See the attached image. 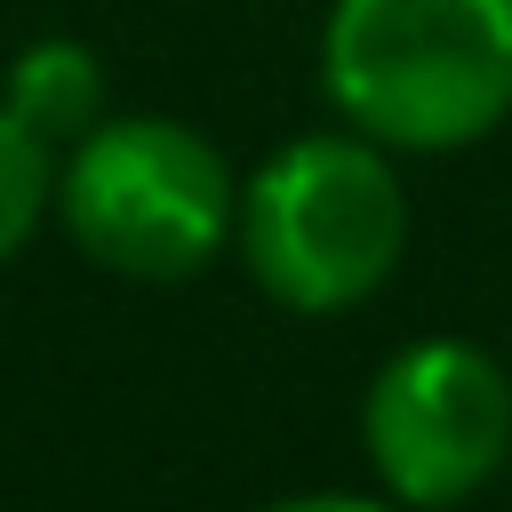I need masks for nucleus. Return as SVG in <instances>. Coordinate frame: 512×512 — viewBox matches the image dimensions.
Returning a JSON list of instances; mask_svg holds the SVG:
<instances>
[{
  "label": "nucleus",
  "mask_w": 512,
  "mask_h": 512,
  "mask_svg": "<svg viewBox=\"0 0 512 512\" xmlns=\"http://www.w3.org/2000/svg\"><path fill=\"white\" fill-rule=\"evenodd\" d=\"M328 104L384 152H464L512 112V0H336Z\"/></svg>",
  "instance_id": "1"
},
{
  "label": "nucleus",
  "mask_w": 512,
  "mask_h": 512,
  "mask_svg": "<svg viewBox=\"0 0 512 512\" xmlns=\"http://www.w3.org/2000/svg\"><path fill=\"white\" fill-rule=\"evenodd\" d=\"M232 248L280 312L328 320L368 304L408 248V192L392 152L360 128L280 144L232 200Z\"/></svg>",
  "instance_id": "2"
},
{
  "label": "nucleus",
  "mask_w": 512,
  "mask_h": 512,
  "mask_svg": "<svg viewBox=\"0 0 512 512\" xmlns=\"http://www.w3.org/2000/svg\"><path fill=\"white\" fill-rule=\"evenodd\" d=\"M232 168L208 136L160 112H104L56 160V216L72 248L120 280H192L232 240Z\"/></svg>",
  "instance_id": "3"
},
{
  "label": "nucleus",
  "mask_w": 512,
  "mask_h": 512,
  "mask_svg": "<svg viewBox=\"0 0 512 512\" xmlns=\"http://www.w3.org/2000/svg\"><path fill=\"white\" fill-rule=\"evenodd\" d=\"M360 448L392 504L448 512L512 456V376L488 344L424 336L368 376Z\"/></svg>",
  "instance_id": "4"
},
{
  "label": "nucleus",
  "mask_w": 512,
  "mask_h": 512,
  "mask_svg": "<svg viewBox=\"0 0 512 512\" xmlns=\"http://www.w3.org/2000/svg\"><path fill=\"white\" fill-rule=\"evenodd\" d=\"M0 104H8L48 152H72V144L104 120V64H96V48H80V40H32V48L8 64Z\"/></svg>",
  "instance_id": "5"
},
{
  "label": "nucleus",
  "mask_w": 512,
  "mask_h": 512,
  "mask_svg": "<svg viewBox=\"0 0 512 512\" xmlns=\"http://www.w3.org/2000/svg\"><path fill=\"white\" fill-rule=\"evenodd\" d=\"M56 200V152L0 104V264L32 240V224L48 216Z\"/></svg>",
  "instance_id": "6"
},
{
  "label": "nucleus",
  "mask_w": 512,
  "mask_h": 512,
  "mask_svg": "<svg viewBox=\"0 0 512 512\" xmlns=\"http://www.w3.org/2000/svg\"><path fill=\"white\" fill-rule=\"evenodd\" d=\"M264 512H408V504H392V496H288Z\"/></svg>",
  "instance_id": "7"
}]
</instances>
